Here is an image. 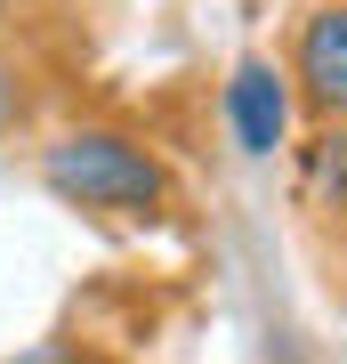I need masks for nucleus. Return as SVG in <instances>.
<instances>
[{"mask_svg": "<svg viewBox=\"0 0 347 364\" xmlns=\"http://www.w3.org/2000/svg\"><path fill=\"white\" fill-rule=\"evenodd\" d=\"M299 195H307V210H323L331 227H347V122H323V130L299 146Z\"/></svg>", "mask_w": 347, "mask_h": 364, "instance_id": "4", "label": "nucleus"}, {"mask_svg": "<svg viewBox=\"0 0 347 364\" xmlns=\"http://www.w3.org/2000/svg\"><path fill=\"white\" fill-rule=\"evenodd\" d=\"M40 186L65 210H97V219H162L170 210L162 154L129 130H105V122H73L40 146Z\"/></svg>", "mask_w": 347, "mask_h": 364, "instance_id": "1", "label": "nucleus"}, {"mask_svg": "<svg viewBox=\"0 0 347 364\" xmlns=\"http://www.w3.org/2000/svg\"><path fill=\"white\" fill-rule=\"evenodd\" d=\"M291 65H275V57H243L226 81H219V122H226V138H234V154H250V162H275L291 146Z\"/></svg>", "mask_w": 347, "mask_h": 364, "instance_id": "2", "label": "nucleus"}, {"mask_svg": "<svg viewBox=\"0 0 347 364\" xmlns=\"http://www.w3.org/2000/svg\"><path fill=\"white\" fill-rule=\"evenodd\" d=\"M291 90L307 97L315 122H347V0H323V9L299 16V41H291Z\"/></svg>", "mask_w": 347, "mask_h": 364, "instance_id": "3", "label": "nucleus"}, {"mask_svg": "<svg viewBox=\"0 0 347 364\" xmlns=\"http://www.w3.org/2000/svg\"><path fill=\"white\" fill-rule=\"evenodd\" d=\"M16 114H25V90H16V73H9V65H0V138H9V130H16Z\"/></svg>", "mask_w": 347, "mask_h": 364, "instance_id": "6", "label": "nucleus"}, {"mask_svg": "<svg viewBox=\"0 0 347 364\" xmlns=\"http://www.w3.org/2000/svg\"><path fill=\"white\" fill-rule=\"evenodd\" d=\"M9 364H97L81 340H33V348H16Z\"/></svg>", "mask_w": 347, "mask_h": 364, "instance_id": "5", "label": "nucleus"}]
</instances>
